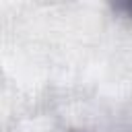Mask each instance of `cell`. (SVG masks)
<instances>
[{
	"mask_svg": "<svg viewBox=\"0 0 132 132\" xmlns=\"http://www.w3.org/2000/svg\"><path fill=\"white\" fill-rule=\"evenodd\" d=\"M111 6L118 12H124L126 16H132V0H118V2H111Z\"/></svg>",
	"mask_w": 132,
	"mask_h": 132,
	"instance_id": "1",
	"label": "cell"
}]
</instances>
